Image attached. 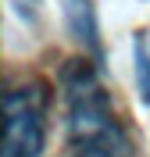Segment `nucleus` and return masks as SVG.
<instances>
[{"mask_svg": "<svg viewBox=\"0 0 150 157\" xmlns=\"http://www.w3.org/2000/svg\"><path fill=\"white\" fill-rule=\"evenodd\" d=\"M68 97V147L71 157H132V139L118 121L97 71L86 61L64 68Z\"/></svg>", "mask_w": 150, "mask_h": 157, "instance_id": "nucleus-1", "label": "nucleus"}, {"mask_svg": "<svg viewBox=\"0 0 150 157\" xmlns=\"http://www.w3.org/2000/svg\"><path fill=\"white\" fill-rule=\"evenodd\" d=\"M47 143V93L18 86L4 97V157H40Z\"/></svg>", "mask_w": 150, "mask_h": 157, "instance_id": "nucleus-2", "label": "nucleus"}, {"mask_svg": "<svg viewBox=\"0 0 150 157\" xmlns=\"http://www.w3.org/2000/svg\"><path fill=\"white\" fill-rule=\"evenodd\" d=\"M136 82H140L143 100L150 104V54H147L143 43H136Z\"/></svg>", "mask_w": 150, "mask_h": 157, "instance_id": "nucleus-3", "label": "nucleus"}]
</instances>
